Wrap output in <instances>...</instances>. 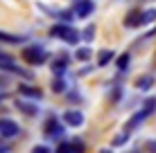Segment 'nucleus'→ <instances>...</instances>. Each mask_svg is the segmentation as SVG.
Returning <instances> with one entry per match:
<instances>
[{"instance_id":"nucleus-1","label":"nucleus","mask_w":156,"mask_h":153,"mask_svg":"<svg viewBox=\"0 0 156 153\" xmlns=\"http://www.w3.org/2000/svg\"><path fill=\"white\" fill-rule=\"evenodd\" d=\"M50 36L52 38H59V41H63V43H68V45H75V43H79V32L73 27L70 23H57V25H52L50 27Z\"/></svg>"},{"instance_id":"nucleus-2","label":"nucleus","mask_w":156,"mask_h":153,"mask_svg":"<svg viewBox=\"0 0 156 153\" xmlns=\"http://www.w3.org/2000/svg\"><path fill=\"white\" fill-rule=\"evenodd\" d=\"M20 56H23V61L27 63V65H43V63L48 61V50L43 45H25L23 50H20Z\"/></svg>"},{"instance_id":"nucleus-3","label":"nucleus","mask_w":156,"mask_h":153,"mask_svg":"<svg viewBox=\"0 0 156 153\" xmlns=\"http://www.w3.org/2000/svg\"><path fill=\"white\" fill-rule=\"evenodd\" d=\"M0 70L12 72V75H20V77H25V79H30V77H32L27 70H23V68H18V65H16V61H14L9 54H5L2 50H0Z\"/></svg>"},{"instance_id":"nucleus-4","label":"nucleus","mask_w":156,"mask_h":153,"mask_svg":"<svg viewBox=\"0 0 156 153\" xmlns=\"http://www.w3.org/2000/svg\"><path fill=\"white\" fill-rule=\"evenodd\" d=\"M43 131H45V135H50V138H61V135H63V124L59 122L55 115H52V117L45 119V124H43Z\"/></svg>"},{"instance_id":"nucleus-5","label":"nucleus","mask_w":156,"mask_h":153,"mask_svg":"<svg viewBox=\"0 0 156 153\" xmlns=\"http://www.w3.org/2000/svg\"><path fill=\"white\" fill-rule=\"evenodd\" d=\"M50 70H52L55 77H63V75H66V70H68V54L55 56V59L50 61Z\"/></svg>"},{"instance_id":"nucleus-6","label":"nucleus","mask_w":156,"mask_h":153,"mask_svg":"<svg viewBox=\"0 0 156 153\" xmlns=\"http://www.w3.org/2000/svg\"><path fill=\"white\" fill-rule=\"evenodd\" d=\"M93 12H95L93 0H77V2H75V16H77V18H88Z\"/></svg>"},{"instance_id":"nucleus-7","label":"nucleus","mask_w":156,"mask_h":153,"mask_svg":"<svg viewBox=\"0 0 156 153\" xmlns=\"http://www.w3.org/2000/svg\"><path fill=\"white\" fill-rule=\"evenodd\" d=\"M61 119H63V124H68V126H73V128H77V126L84 124V113H82V110H66Z\"/></svg>"},{"instance_id":"nucleus-8","label":"nucleus","mask_w":156,"mask_h":153,"mask_svg":"<svg viewBox=\"0 0 156 153\" xmlns=\"http://www.w3.org/2000/svg\"><path fill=\"white\" fill-rule=\"evenodd\" d=\"M14 106H16L18 113L27 115V117H36V115H39V106H36V104H32V101H27V99H18Z\"/></svg>"},{"instance_id":"nucleus-9","label":"nucleus","mask_w":156,"mask_h":153,"mask_svg":"<svg viewBox=\"0 0 156 153\" xmlns=\"http://www.w3.org/2000/svg\"><path fill=\"white\" fill-rule=\"evenodd\" d=\"M147 117H149V115H147V113H145V110L140 108V110H138V113H133L131 117L127 119V124H125V131H127V133H131V131H136L138 126H140V124L145 122V119H147Z\"/></svg>"},{"instance_id":"nucleus-10","label":"nucleus","mask_w":156,"mask_h":153,"mask_svg":"<svg viewBox=\"0 0 156 153\" xmlns=\"http://www.w3.org/2000/svg\"><path fill=\"white\" fill-rule=\"evenodd\" d=\"M18 133H20V128H18L16 122H12V119H0V138H14Z\"/></svg>"},{"instance_id":"nucleus-11","label":"nucleus","mask_w":156,"mask_h":153,"mask_svg":"<svg viewBox=\"0 0 156 153\" xmlns=\"http://www.w3.org/2000/svg\"><path fill=\"white\" fill-rule=\"evenodd\" d=\"M18 92L23 95V97H30V99H41L43 97V90L36 86H30V83H18Z\"/></svg>"},{"instance_id":"nucleus-12","label":"nucleus","mask_w":156,"mask_h":153,"mask_svg":"<svg viewBox=\"0 0 156 153\" xmlns=\"http://www.w3.org/2000/svg\"><path fill=\"white\" fill-rule=\"evenodd\" d=\"M43 12H50L48 16H52V18H61V23H68V20H73V9H50L45 7V5H41Z\"/></svg>"},{"instance_id":"nucleus-13","label":"nucleus","mask_w":156,"mask_h":153,"mask_svg":"<svg viewBox=\"0 0 156 153\" xmlns=\"http://www.w3.org/2000/svg\"><path fill=\"white\" fill-rule=\"evenodd\" d=\"M113 59H115V52L113 50H100L98 52V68H106Z\"/></svg>"},{"instance_id":"nucleus-14","label":"nucleus","mask_w":156,"mask_h":153,"mask_svg":"<svg viewBox=\"0 0 156 153\" xmlns=\"http://www.w3.org/2000/svg\"><path fill=\"white\" fill-rule=\"evenodd\" d=\"M122 25L129 29H133V27H143L140 25V12H131V14H127L125 18H122Z\"/></svg>"},{"instance_id":"nucleus-15","label":"nucleus","mask_w":156,"mask_h":153,"mask_svg":"<svg viewBox=\"0 0 156 153\" xmlns=\"http://www.w3.org/2000/svg\"><path fill=\"white\" fill-rule=\"evenodd\" d=\"M154 86V75H140L136 79V88L138 90H149Z\"/></svg>"},{"instance_id":"nucleus-16","label":"nucleus","mask_w":156,"mask_h":153,"mask_svg":"<svg viewBox=\"0 0 156 153\" xmlns=\"http://www.w3.org/2000/svg\"><path fill=\"white\" fill-rule=\"evenodd\" d=\"M115 61V68H118V72H127L129 70V63H131V54L129 52H125V54H120L118 59H113Z\"/></svg>"},{"instance_id":"nucleus-17","label":"nucleus","mask_w":156,"mask_h":153,"mask_svg":"<svg viewBox=\"0 0 156 153\" xmlns=\"http://www.w3.org/2000/svg\"><path fill=\"white\" fill-rule=\"evenodd\" d=\"M0 43H9V45L23 43V36H16V34H7V32H2V29H0Z\"/></svg>"},{"instance_id":"nucleus-18","label":"nucleus","mask_w":156,"mask_h":153,"mask_svg":"<svg viewBox=\"0 0 156 153\" xmlns=\"http://www.w3.org/2000/svg\"><path fill=\"white\" fill-rule=\"evenodd\" d=\"M156 20V9H147V12H140V25H149Z\"/></svg>"},{"instance_id":"nucleus-19","label":"nucleus","mask_w":156,"mask_h":153,"mask_svg":"<svg viewBox=\"0 0 156 153\" xmlns=\"http://www.w3.org/2000/svg\"><path fill=\"white\" fill-rule=\"evenodd\" d=\"M75 59H77V61H88L90 59V47H77Z\"/></svg>"},{"instance_id":"nucleus-20","label":"nucleus","mask_w":156,"mask_h":153,"mask_svg":"<svg viewBox=\"0 0 156 153\" xmlns=\"http://www.w3.org/2000/svg\"><path fill=\"white\" fill-rule=\"evenodd\" d=\"M143 110H145L147 115H154V113H156V97L145 99V106H143Z\"/></svg>"},{"instance_id":"nucleus-21","label":"nucleus","mask_w":156,"mask_h":153,"mask_svg":"<svg viewBox=\"0 0 156 153\" xmlns=\"http://www.w3.org/2000/svg\"><path fill=\"white\" fill-rule=\"evenodd\" d=\"M70 144V151L73 153H84V142L82 138H73V142H68Z\"/></svg>"},{"instance_id":"nucleus-22","label":"nucleus","mask_w":156,"mask_h":153,"mask_svg":"<svg viewBox=\"0 0 156 153\" xmlns=\"http://www.w3.org/2000/svg\"><path fill=\"white\" fill-rule=\"evenodd\" d=\"M66 90V83H63V77H55V81H52V92H63Z\"/></svg>"},{"instance_id":"nucleus-23","label":"nucleus","mask_w":156,"mask_h":153,"mask_svg":"<svg viewBox=\"0 0 156 153\" xmlns=\"http://www.w3.org/2000/svg\"><path fill=\"white\" fill-rule=\"evenodd\" d=\"M127 142H129V133H127V131H122L120 135H115L113 146H122V144H127Z\"/></svg>"},{"instance_id":"nucleus-24","label":"nucleus","mask_w":156,"mask_h":153,"mask_svg":"<svg viewBox=\"0 0 156 153\" xmlns=\"http://www.w3.org/2000/svg\"><path fill=\"white\" fill-rule=\"evenodd\" d=\"M79 36H82L84 41H93V36H95V25H88V27H86Z\"/></svg>"},{"instance_id":"nucleus-25","label":"nucleus","mask_w":156,"mask_h":153,"mask_svg":"<svg viewBox=\"0 0 156 153\" xmlns=\"http://www.w3.org/2000/svg\"><path fill=\"white\" fill-rule=\"evenodd\" d=\"M55 153H73V151H70V144H68V142H61V144L57 146Z\"/></svg>"},{"instance_id":"nucleus-26","label":"nucleus","mask_w":156,"mask_h":153,"mask_svg":"<svg viewBox=\"0 0 156 153\" xmlns=\"http://www.w3.org/2000/svg\"><path fill=\"white\" fill-rule=\"evenodd\" d=\"M145 151H147V153H156V140L145 142Z\"/></svg>"},{"instance_id":"nucleus-27","label":"nucleus","mask_w":156,"mask_h":153,"mask_svg":"<svg viewBox=\"0 0 156 153\" xmlns=\"http://www.w3.org/2000/svg\"><path fill=\"white\" fill-rule=\"evenodd\" d=\"M32 153H50V149H48V146H43V144H36L34 149H32Z\"/></svg>"},{"instance_id":"nucleus-28","label":"nucleus","mask_w":156,"mask_h":153,"mask_svg":"<svg viewBox=\"0 0 156 153\" xmlns=\"http://www.w3.org/2000/svg\"><path fill=\"white\" fill-rule=\"evenodd\" d=\"M2 86H7V79H5L2 75H0V88H2Z\"/></svg>"},{"instance_id":"nucleus-29","label":"nucleus","mask_w":156,"mask_h":153,"mask_svg":"<svg viewBox=\"0 0 156 153\" xmlns=\"http://www.w3.org/2000/svg\"><path fill=\"white\" fill-rule=\"evenodd\" d=\"M100 153H111V151H106V149H102V151H100Z\"/></svg>"},{"instance_id":"nucleus-30","label":"nucleus","mask_w":156,"mask_h":153,"mask_svg":"<svg viewBox=\"0 0 156 153\" xmlns=\"http://www.w3.org/2000/svg\"><path fill=\"white\" fill-rule=\"evenodd\" d=\"M2 99H5V95H2V92H0V101H2Z\"/></svg>"}]
</instances>
